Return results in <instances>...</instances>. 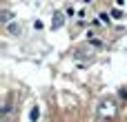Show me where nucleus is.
Here are the masks:
<instances>
[{
  "instance_id": "4",
  "label": "nucleus",
  "mask_w": 127,
  "mask_h": 122,
  "mask_svg": "<svg viewBox=\"0 0 127 122\" xmlns=\"http://www.w3.org/2000/svg\"><path fill=\"white\" fill-rule=\"evenodd\" d=\"M11 18H13V13H11L9 9H2V13H0V20H2L4 24H9V22H11Z\"/></svg>"
},
{
  "instance_id": "1",
  "label": "nucleus",
  "mask_w": 127,
  "mask_h": 122,
  "mask_svg": "<svg viewBox=\"0 0 127 122\" xmlns=\"http://www.w3.org/2000/svg\"><path fill=\"white\" fill-rule=\"evenodd\" d=\"M116 116V104L112 102V100H105V102H100L98 104V118H114Z\"/></svg>"
},
{
  "instance_id": "5",
  "label": "nucleus",
  "mask_w": 127,
  "mask_h": 122,
  "mask_svg": "<svg viewBox=\"0 0 127 122\" xmlns=\"http://www.w3.org/2000/svg\"><path fill=\"white\" fill-rule=\"evenodd\" d=\"M38 118H40V109H38V107H33V109L29 111V120H31V122H36Z\"/></svg>"
},
{
  "instance_id": "3",
  "label": "nucleus",
  "mask_w": 127,
  "mask_h": 122,
  "mask_svg": "<svg viewBox=\"0 0 127 122\" xmlns=\"http://www.w3.org/2000/svg\"><path fill=\"white\" fill-rule=\"evenodd\" d=\"M63 27V13H54V20H51V29H60Z\"/></svg>"
},
{
  "instance_id": "2",
  "label": "nucleus",
  "mask_w": 127,
  "mask_h": 122,
  "mask_svg": "<svg viewBox=\"0 0 127 122\" xmlns=\"http://www.w3.org/2000/svg\"><path fill=\"white\" fill-rule=\"evenodd\" d=\"M7 31H9L11 36H20V33H22V27H20L18 22H9V24H7Z\"/></svg>"
},
{
  "instance_id": "7",
  "label": "nucleus",
  "mask_w": 127,
  "mask_h": 122,
  "mask_svg": "<svg viewBox=\"0 0 127 122\" xmlns=\"http://www.w3.org/2000/svg\"><path fill=\"white\" fill-rule=\"evenodd\" d=\"M4 122H7V120H4Z\"/></svg>"
},
{
  "instance_id": "6",
  "label": "nucleus",
  "mask_w": 127,
  "mask_h": 122,
  "mask_svg": "<svg viewBox=\"0 0 127 122\" xmlns=\"http://www.w3.org/2000/svg\"><path fill=\"white\" fill-rule=\"evenodd\" d=\"M85 2H92V0H85Z\"/></svg>"
}]
</instances>
